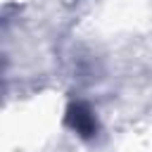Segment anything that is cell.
<instances>
[{
  "mask_svg": "<svg viewBox=\"0 0 152 152\" xmlns=\"http://www.w3.org/2000/svg\"><path fill=\"white\" fill-rule=\"evenodd\" d=\"M64 121H66V126H69L76 135H81L83 140L95 138L97 131H100L97 119H95L93 109H90L86 102H71V104L66 107V119H64Z\"/></svg>",
  "mask_w": 152,
  "mask_h": 152,
  "instance_id": "6da1fadb",
  "label": "cell"
}]
</instances>
